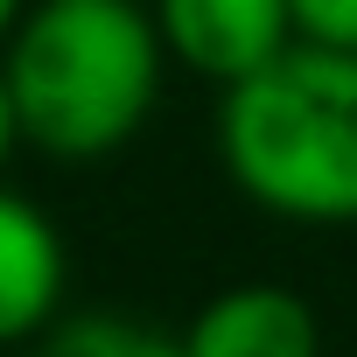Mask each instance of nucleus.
Here are the masks:
<instances>
[{
    "label": "nucleus",
    "mask_w": 357,
    "mask_h": 357,
    "mask_svg": "<svg viewBox=\"0 0 357 357\" xmlns=\"http://www.w3.org/2000/svg\"><path fill=\"white\" fill-rule=\"evenodd\" d=\"M161 63L168 56L140 0H29L0 43L22 147L70 168L119 154L161 98Z\"/></svg>",
    "instance_id": "nucleus-1"
},
{
    "label": "nucleus",
    "mask_w": 357,
    "mask_h": 357,
    "mask_svg": "<svg viewBox=\"0 0 357 357\" xmlns=\"http://www.w3.org/2000/svg\"><path fill=\"white\" fill-rule=\"evenodd\" d=\"M218 161L231 190L280 225H357V50L287 43L218 105Z\"/></svg>",
    "instance_id": "nucleus-2"
},
{
    "label": "nucleus",
    "mask_w": 357,
    "mask_h": 357,
    "mask_svg": "<svg viewBox=\"0 0 357 357\" xmlns=\"http://www.w3.org/2000/svg\"><path fill=\"white\" fill-rule=\"evenodd\" d=\"M147 15H154L161 56L183 63L204 84H218V91L266 70L294 43L287 0H154Z\"/></svg>",
    "instance_id": "nucleus-3"
},
{
    "label": "nucleus",
    "mask_w": 357,
    "mask_h": 357,
    "mask_svg": "<svg viewBox=\"0 0 357 357\" xmlns=\"http://www.w3.org/2000/svg\"><path fill=\"white\" fill-rule=\"evenodd\" d=\"M183 357H322V315L273 280H238L183 322Z\"/></svg>",
    "instance_id": "nucleus-4"
},
{
    "label": "nucleus",
    "mask_w": 357,
    "mask_h": 357,
    "mask_svg": "<svg viewBox=\"0 0 357 357\" xmlns=\"http://www.w3.org/2000/svg\"><path fill=\"white\" fill-rule=\"evenodd\" d=\"M63 280H70L63 231L43 218L36 197L0 183V350L36 343L63 315Z\"/></svg>",
    "instance_id": "nucleus-5"
},
{
    "label": "nucleus",
    "mask_w": 357,
    "mask_h": 357,
    "mask_svg": "<svg viewBox=\"0 0 357 357\" xmlns=\"http://www.w3.org/2000/svg\"><path fill=\"white\" fill-rule=\"evenodd\" d=\"M29 357H183V343L133 315H70V322L56 315L29 343Z\"/></svg>",
    "instance_id": "nucleus-6"
},
{
    "label": "nucleus",
    "mask_w": 357,
    "mask_h": 357,
    "mask_svg": "<svg viewBox=\"0 0 357 357\" xmlns=\"http://www.w3.org/2000/svg\"><path fill=\"white\" fill-rule=\"evenodd\" d=\"M294 43L315 50H357V0H287Z\"/></svg>",
    "instance_id": "nucleus-7"
},
{
    "label": "nucleus",
    "mask_w": 357,
    "mask_h": 357,
    "mask_svg": "<svg viewBox=\"0 0 357 357\" xmlns=\"http://www.w3.org/2000/svg\"><path fill=\"white\" fill-rule=\"evenodd\" d=\"M22 147V126H15V105H8V84H0V183H8V161Z\"/></svg>",
    "instance_id": "nucleus-8"
},
{
    "label": "nucleus",
    "mask_w": 357,
    "mask_h": 357,
    "mask_svg": "<svg viewBox=\"0 0 357 357\" xmlns=\"http://www.w3.org/2000/svg\"><path fill=\"white\" fill-rule=\"evenodd\" d=\"M22 8H29V0H0V43L15 36V22H22Z\"/></svg>",
    "instance_id": "nucleus-9"
}]
</instances>
